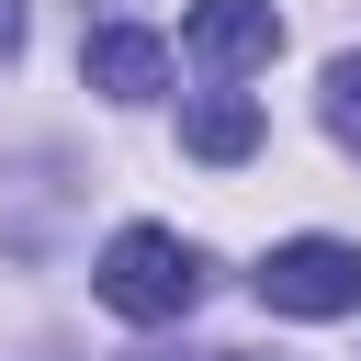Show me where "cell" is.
<instances>
[{
    "label": "cell",
    "instance_id": "cell-2",
    "mask_svg": "<svg viewBox=\"0 0 361 361\" xmlns=\"http://www.w3.org/2000/svg\"><path fill=\"white\" fill-rule=\"evenodd\" d=\"M259 305L271 316H350L361 305V248L350 237H282L259 259Z\"/></svg>",
    "mask_w": 361,
    "mask_h": 361
},
{
    "label": "cell",
    "instance_id": "cell-9",
    "mask_svg": "<svg viewBox=\"0 0 361 361\" xmlns=\"http://www.w3.org/2000/svg\"><path fill=\"white\" fill-rule=\"evenodd\" d=\"M135 361H158V350H135Z\"/></svg>",
    "mask_w": 361,
    "mask_h": 361
},
{
    "label": "cell",
    "instance_id": "cell-8",
    "mask_svg": "<svg viewBox=\"0 0 361 361\" xmlns=\"http://www.w3.org/2000/svg\"><path fill=\"white\" fill-rule=\"evenodd\" d=\"M214 361H259V350H214Z\"/></svg>",
    "mask_w": 361,
    "mask_h": 361
},
{
    "label": "cell",
    "instance_id": "cell-6",
    "mask_svg": "<svg viewBox=\"0 0 361 361\" xmlns=\"http://www.w3.org/2000/svg\"><path fill=\"white\" fill-rule=\"evenodd\" d=\"M316 113H327V135L361 158V56H327V90H316Z\"/></svg>",
    "mask_w": 361,
    "mask_h": 361
},
{
    "label": "cell",
    "instance_id": "cell-4",
    "mask_svg": "<svg viewBox=\"0 0 361 361\" xmlns=\"http://www.w3.org/2000/svg\"><path fill=\"white\" fill-rule=\"evenodd\" d=\"M79 79H90L102 102H158V90H169V45H158L147 23H102V34L79 45Z\"/></svg>",
    "mask_w": 361,
    "mask_h": 361
},
{
    "label": "cell",
    "instance_id": "cell-5",
    "mask_svg": "<svg viewBox=\"0 0 361 361\" xmlns=\"http://www.w3.org/2000/svg\"><path fill=\"white\" fill-rule=\"evenodd\" d=\"M180 147H192L203 169H237V158L259 147V102H248V90H203V102L180 113Z\"/></svg>",
    "mask_w": 361,
    "mask_h": 361
},
{
    "label": "cell",
    "instance_id": "cell-1",
    "mask_svg": "<svg viewBox=\"0 0 361 361\" xmlns=\"http://www.w3.org/2000/svg\"><path fill=\"white\" fill-rule=\"evenodd\" d=\"M90 293H102L124 327H180V316L203 305V248H192V237H169V226H124V237L102 248Z\"/></svg>",
    "mask_w": 361,
    "mask_h": 361
},
{
    "label": "cell",
    "instance_id": "cell-3",
    "mask_svg": "<svg viewBox=\"0 0 361 361\" xmlns=\"http://www.w3.org/2000/svg\"><path fill=\"white\" fill-rule=\"evenodd\" d=\"M180 45H192L214 79H248V68L282 56V11H271V0H192V11H180Z\"/></svg>",
    "mask_w": 361,
    "mask_h": 361
},
{
    "label": "cell",
    "instance_id": "cell-7",
    "mask_svg": "<svg viewBox=\"0 0 361 361\" xmlns=\"http://www.w3.org/2000/svg\"><path fill=\"white\" fill-rule=\"evenodd\" d=\"M11 45H23V0H0V56H11Z\"/></svg>",
    "mask_w": 361,
    "mask_h": 361
}]
</instances>
